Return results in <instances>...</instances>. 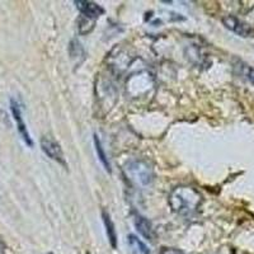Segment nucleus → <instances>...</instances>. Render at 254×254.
<instances>
[{
	"label": "nucleus",
	"instance_id": "obj_13",
	"mask_svg": "<svg viewBox=\"0 0 254 254\" xmlns=\"http://www.w3.org/2000/svg\"><path fill=\"white\" fill-rule=\"evenodd\" d=\"M159 254H186L182 251L176 248H162V251L159 252Z\"/></svg>",
	"mask_w": 254,
	"mask_h": 254
},
{
	"label": "nucleus",
	"instance_id": "obj_5",
	"mask_svg": "<svg viewBox=\"0 0 254 254\" xmlns=\"http://www.w3.org/2000/svg\"><path fill=\"white\" fill-rule=\"evenodd\" d=\"M74 4L76 5L79 12L81 13V15L84 17H88L90 19H97L101 15H103L104 9L101 5H98L94 1H89V0H75Z\"/></svg>",
	"mask_w": 254,
	"mask_h": 254
},
{
	"label": "nucleus",
	"instance_id": "obj_11",
	"mask_svg": "<svg viewBox=\"0 0 254 254\" xmlns=\"http://www.w3.org/2000/svg\"><path fill=\"white\" fill-rule=\"evenodd\" d=\"M69 52H70V56H71V59L81 58V60H84V55H85V54H84V49L79 41L72 40L71 42H70Z\"/></svg>",
	"mask_w": 254,
	"mask_h": 254
},
{
	"label": "nucleus",
	"instance_id": "obj_7",
	"mask_svg": "<svg viewBox=\"0 0 254 254\" xmlns=\"http://www.w3.org/2000/svg\"><path fill=\"white\" fill-rule=\"evenodd\" d=\"M135 228L136 230L139 231V234L144 237L147 240H153V226H151L150 221L145 219L144 216H136L135 217Z\"/></svg>",
	"mask_w": 254,
	"mask_h": 254
},
{
	"label": "nucleus",
	"instance_id": "obj_14",
	"mask_svg": "<svg viewBox=\"0 0 254 254\" xmlns=\"http://www.w3.org/2000/svg\"><path fill=\"white\" fill-rule=\"evenodd\" d=\"M0 254H5L4 253V249H3V246H1V244H0Z\"/></svg>",
	"mask_w": 254,
	"mask_h": 254
},
{
	"label": "nucleus",
	"instance_id": "obj_8",
	"mask_svg": "<svg viewBox=\"0 0 254 254\" xmlns=\"http://www.w3.org/2000/svg\"><path fill=\"white\" fill-rule=\"evenodd\" d=\"M102 217H103L104 228H106V233H107L111 247H112L113 249H116L117 248V233H116L115 224H113L112 219H111L110 214H108L107 211H103V212H102Z\"/></svg>",
	"mask_w": 254,
	"mask_h": 254
},
{
	"label": "nucleus",
	"instance_id": "obj_4",
	"mask_svg": "<svg viewBox=\"0 0 254 254\" xmlns=\"http://www.w3.org/2000/svg\"><path fill=\"white\" fill-rule=\"evenodd\" d=\"M41 149H42V151H44L49 158H51L52 160H55V162L60 163V164L63 165H66L65 159H64L63 149H61V146L55 141V140L50 139V137L41 139Z\"/></svg>",
	"mask_w": 254,
	"mask_h": 254
},
{
	"label": "nucleus",
	"instance_id": "obj_10",
	"mask_svg": "<svg viewBox=\"0 0 254 254\" xmlns=\"http://www.w3.org/2000/svg\"><path fill=\"white\" fill-rule=\"evenodd\" d=\"M94 146H95V151H97V155H98L99 162L102 163V165L104 167V169L111 173V164L108 162V158L106 155V151H104L103 146H102V142L99 140V137L97 135H94Z\"/></svg>",
	"mask_w": 254,
	"mask_h": 254
},
{
	"label": "nucleus",
	"instance_id": "obj_9",
	"mask_svg": "<svg viewBox=\"0 0 254 254\" xmlns=\"http://www.w3.org/2000/svg\"><path fill=\"white\" fill-rule=\"evenodd\" d=\"M127 243H128V247L131 248L132 254H151L149 248L146 247V244L144 242H141L136 235H128L127 237Z\"/></svg>",
	"mask_w": 254,
	"mask_h": 254
},
{
	"label": "nucleus",
	"instance_id": "obj_1",
	"mask_svg": "<svg viewBox=\"0 0 254 254\" xmlns=\"http://www.w3.org/2000/svg\"><path fill=\"white\" fill-rule=\"evenodd\" d=\"M168 202L172 211L181 216H192L202 203V194L190 186H179L169 194Z\"/></svg>",
	"mask_w": 254,
	"mask_h": 254
},
{
	"label": "nucleus",
	"instance_id": "obj_2",
	"mask_svg": "<svg viewBox=\"0 0 254 254\" xmlns=\"http://www.w3.org/2000/svg\"><path fill=\"white\" fill-rule=\"evenodd\" d=\"M125 174L133 185L139 187H149L154 181V171L151 165L145 160L132 159L125 165Z\"/></svg>",
	"mask_w": 254,
	"mask_h": 254
},
{
	"label": "nucleus",
	"instance_id": "obj_6",
	"mask_svg": "<svg viewBox=\"0 0 254 254\" xmlns=\"http://www.w3.org/2000/svg\"><path fill=\"white\" fill-rule=\"evenodd\" d=\"M222 23L231 32H234L237 35L242 36V37H248L252 35V28L247 23H244L239 18L234 17V15H226L222 18Z\"/></svg>",
	"mask_w": 254,
	"mask_h": 254
},
{
	"label": "nucleus",
	"instance_id": "obj_3",
	"mask_svg": "<svg viewBox=\"0 0 254 254\" xmlns=\"http://www.w3.org/2000/svg\"><path fill=\"white\" fill-rule=\"evenodd\" d=\"M10 111H12L13 119H14L15 124H17L18 131H19L22 139L24 140L28 146H33V141L31 139V135H29L28 130H27V126L23 121V117H22V111H20V106L18 104V102L15 99L10 101Z\"/></svg>",
	"mask_w": 254,
	"mask_h": 254
},
{
	"label": "nucleus",
	"instance_id": "obj_12",
	"mask_svg": "<svg viewBox=\"0 0 254 254\" xmlns=\"http://www.w3.org/2000/svg\"><path fill=\"white\" fill-rule=\"evenodd\" d=\"M240 69H242V75L244 76L247 80L251 81L252 84H254V69H253V67H251V66H248V65H244V64H242Z\"/></svg>",
	"mask_w": 254,
	"mask_h": 254
}]
</instances>
